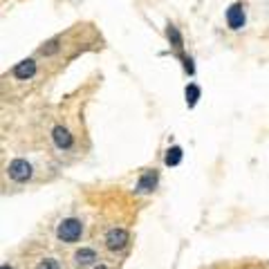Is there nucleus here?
Masks as SVG:
<instances>
[{"label":"nucleus","mask_w":269,"mask_h":269,"mask_svg":"<svg viewBox=\"0 0 269 269\" xmlns=\"http://www.w3.org/2000/svg\"><path fill=\"white\" fill-rule=\"evenodd\" d=\"M81 231H83V225H81L76 218H67L59 225L56 229V236L61 238L63 242H76L81 238Z\"/></svg>","instance_id":"nucleus-1"},{"label":"nucleus","mask_w":269,"mask_h":269,"mask_svg":"<svg viewBox=\"0 0 269 269\" xmlns=\"http://www.w3.org/2000/svg\"><path fill=\"white\" fill-rule=\"evenodd\" d=\"M7 173H9V177L16 180V182H27V180L32 177V166H29L25 159H14L7 166Z\"/></svg>","instance_id":"nucleus-2"},{"label":"nucleus","mask_w":269,"mask_h":269,"mask_svg":"<svg viewBox=\"0 0 269 269\" xmlns=\"http://www.w3.org/2000/svg\"><path fill=\"white\" fill-rule=\"evenodd\" d=\"M128 245V231L126 229H112L110 234L106 236V247L110 251H119Z\"/></svg>","instance_id":"nucleus-3"},{"label":"nucleus","mask_w":269,"mask_h":269,"mask_svg":"<svg viewBox=\"0 0 269 269\" xmlns=\"http://www.w3.org/2000/svg\"><path fill=\"white\" fill-rule=\"evenodd\" d=\"M227 25H229L231 29H242L245 27V9H242V5H231L229 9H227Z\"/></svg>","instance_id":"nucleus-4"},{"label":"nucleus","mask_w":269,"mask_h":269,"mask_svg":"<svg viewBox=\"0 0 269 269\" xmlns=\"http://www.w3.org/2000/svg\"><path fill=\"white\" fill-rule=\"evenodd\" d=\"M36 74V63L32 59H27V61H20V63L14 67V76L20 81H27V79H32V76Z\"/></svg>","instance_id":"nucleus-5"},{"label":"nucleus","mask_w":269,"mask_h":269,"mask_svg":"<svg viewBox=\"0 0 269 269\" xmlns=\"http://www.w3.org/2000/svg\"><path fill=\"white\" fill-rule=\"evenodd\" d=\"M155 184H157V175H155L153 170H148V173H144L142 177H139L137 191L139 193H151V191L155 189Z\"/></svg>","instance_id":"nucleus-6"},{"label":"nucleus","mask_w":269,"mask_h":269,"mask_svg":"<svg viewBox=\"0 0 269 269\" xmlns=\"http://www.w3.org/2000/svg\"><path fill=\"white\" fill-rule=\"evenodd\" d=\"M52 134H54V142H56V146H59V148H70L72 146V134L67 132L63 126H56Z\"/></svg>","instance_id":"nucleus-7"},{"label":"nucleus","mask_w":269,"mask_h":269,"mask_svg":"<svg viewBox=\"0 0 269 269\" xmlns=\"http://www.w3.org/2000/svg\"><path fill=\"white\" fill-rule=\"evenodd\" d=\"M74 260H76V265L87 267V265H92V262H97V253L92 249H79L74 253Z\"/></svg>","instance_id":"nucleus-8"},{"label":"nucleus","mask_w":269,"mask_h":269,"mask_svg":"<svg viewBox=\"0 0 269 269\" xmlns=\"http://www.w3.org/2000/svg\"><path fill=\"white\" fill-rule=\"evenodd\" d=\"M166 36H168V40L170 43H173V48L175 50H182L184 48V40H182V34L177 32V27H175V25H168V29H166Z\"/></svg>","instance_id":"nucleus-9"},{"label":"nucleus","mask_w":269,"mask_h":269,"mask_svg":"<svg viewBox=\"0 0 269 269\" xmlns=\"http://www.w3.org/2000/svg\"><path fill=\"white\" fill-rule=\"evenodd\" d=\"M164 162H166V166H177V164L182 162V148H180V146L168 148V153H166V157H164Z\"/></svg>","instance_id":"nucleus-10"},{"label":"nucleus","mask_w":269,"mask_h":269,"mask_svg":"<svg viewBox=\"0 0 269 269\" xmlns=\"http://www.w3.org/2000/svg\"><path fill=\"white\" fill-rule=\"evenodd\" d=\"M198 99H200V87L195 83L186 85V103H189V108H193L198 103Z\"/></svg>","instance_id":"nucleus-11"},{"label":"nucleus","mask_w":269,"mask_h":269,"mask_svg":"<svg viewBox=\"0 0 269 269\" xmlns=\"http://www.w3.org/2000/svg\"><path fill=\"white\" fill-rule=\"evenodd\" d=\"M38 269H59V262L52 260V258H45V260L38 262Z\"/></svg>","instance_id":"nucleus-12"},{"label":"nucleus","mask_w":269,"mask_h":269,"mask_svg":"<svg viewBox=\"0 0 269 269\" xmlns=\"http://www.w3.org/2000/svg\"><path fill=\"white\" fill-rule=\"evenodd\" d=\"M56 50H59V40H50V43H48V48H43V54H54V52Z\"/></svg>","instance_id":"nucleus-13"},{"label":"nucleus","mask_w":269,"mask_h":269,"mask_svg":"<svg viewBox=\"0 0 269 269\" xmlns=\"http://www.w3.org/2000/svg\"><path fill=\"white\" fill-rule=\"evenodd\" d=\"M0 269H12V267H9V265H3V267H0Z\"/></svg>","instance_id":"nucleus-14"}]
</instances>
